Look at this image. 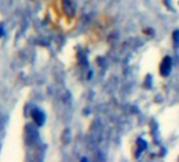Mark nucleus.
Segmentation results:
<instances>
[{"label":"nucleus","mask_w":179,"mask_h":162,"mask_svg":"<svg viewBox=\"0 0 179 162\" xmlns=\"http://www.w3.org/2000/svg\"><path fill=\"white\" fill-rule=\"evenodd\" d=\"M171 68H172V59H171V57L167 56L163 58L161 64H160V74L163 77H167L171 73Z\"/></svg>","instance_id":"nucleus-1"},{"label":"nucleus","mask_w":179,"mask_h":162,"mask_svg":"<svg viewBox=\"0 0 179 162\" xmlns=\"http://www.w3.org/2000/svg\"><path fill=\"white\" fill-rule=\"evenodd\" d=\"M31 115H32V117H33V119H34V121L38 124V125H42V124L44 123L45 116H44V114L40 111V109H34L33 111H32Z\"/></svg>","instance_id":"nucleus-2"},{"label":"nucleus","mask_w":179,"mask_h":162,"mask_svg":"<svg viewBox=\"0 0 179 162\" xmlns=\"http://www.w3.org/2000/svg\"><path fill=\"white\" fill-rule=\"evenodd\" d=\"M63 9L69 16H73L75 14V7L71 0H63Z\"/></svg>","instance_id":"nucleus-3"},{"label":"nucleus","mask_w":179,"mask_h":162,"mask_svg":"<svg viewBox=\"0 0 179 162\" xmlns=\"http://www.w3.org/2000/svg\"><path fill=\"white\" fill-rule=\"evenodd\" d=\"M173 38H174V43L176 46H179V31H175L173 34Z\"/></svg>","instance_id":"nucleus-4"},{"label":"nucleus","mask_w":179,"mask_h":162,"mask_svg":"<svg viewBox=\"0 0 179 162\" xmlns=\"http://www.w3.org/2000/svg\"><path fill=\"white\" fill-rule=\"evenodd\" d=\"M2 24H0V37H1V36H2V34H3V33H2Z\"/></svg>","instance_id":"nucleus-5"}]
</instances>
